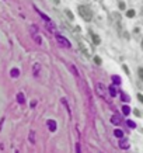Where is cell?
I'll return each instance as SVG.
<instances>
[{"mask_svg":"<svg viewBox=\"0 0 143 153\" xmlns=\"http://www.w3.org/2000/svg\"><path fill=\"white\" fill-rule=\"evenodd\" d=\"M112 82H114V84H121V79L118 76H112Z\"/></svg>","mask_w":143,"mask_h":153,"instance_id":"2e32d148","label":"cell"},{"mask_svg":"<svg viewBox=\"0 0 143 153\" xmlns=\"http://www.w3.org/2000/svg\"><path fill=\"white\" fill-rule=\"evenodd\" d=\"M76 153H81V150H80V143H76Z\"/></svg>","mask_w":143,"mask_h":153,"instance_id":"484cf974","label":"cell"},{"mask_svg":"<svg viewBox=\"0 0 143 153\" xmlns=\"http://www.w3.org/2000/svg\"><path fill=\"white\" fill-rule=\"evenodd\" d=\"M138 100H139L140 103H143V96L142 94H138Z\"/></svg>","mask_w":143,"mask_h":153,"instance_id":"83f0119b","label":"cell"},{"mask_svg":"<svg viewBox=\"0 0 143 153\" xmlns=\"http://www.w3.org/2000/svg\"><path fill=\"white\" fill-rule=\"evenodd\" d=\"M30 142L35 143V132H34V131L30 132Z\"/></svg>","mask_w":143,"mask_h":153,"instance_id":"5bb4252c","label":"cell"},{"mask_svg":"<svg viewBox=\"0 0 143 153\" xmlns=\"http://www.w3.org/2000/svg\"><path fill=\"white\" fill-rule=\"evenodd\" d=\"M48 126H49V131H52V132H55L56 131V122L54 120H48Z\"/></svg>","mask_w":143,"mask_h":153,"instance_id":"52a82bcc","label":"cell"},{"mask_svg":"<svg viewBox=\"0 0 143 153\" xmlns=\"http://www.w3.org/2000/svg\"><path fill=\"white\" fill-rule=\"evenodd\" d=\"M66 16H67V18H69V20H73V18H75V16L72 14V11H70V10H66Z\"/></svg>","mask_w":143,"mask_h":153,"instance_id":"ac0fdd59","label":"cell"},{"mask_svg":"<svg viewBox=\"0 0 143 153\" xmlns=\"http://www.w3.org/2000/svg\"><path fill=\"white\" fill-rule=\"evenodd\" d=\"M114 135H115L117 138H119V139L123 138V132H122L121 129H115V131H114Z\"/></svg>","mask_w":143,"mask_h":153,"instance_id":"7c38bea8","label":"cell"},{"mask_svg":"<svg viewBox=\"0 0 143 153\" xmlns=\"http://www.w3.org/2000/svg\"><path fill=\"white\" fill-rule=\"evenodd\" d=\"M34 39H35V41L38 42V44H41V38H39L38 35H34Z\"/></svg>","mask_w":143,"mask_h":153,"instance_id":"d4e9b609","label":"cell"},{"mask_svg":"<svg viewBox=\"0 0 143 153\" xmlns=\"http://www.w3.org/2000/svg\"><path fill=\"white\" fill-rule=\"evenodd\" d=\"M126 16H128L129 18H132V17H135V11H133V10H128V11H126Z\"/></svg>","mask_w":143,"mask_h":153,"instance_id":"d6986e66","label":"cell"},{"mask_svg":"<svg viewBox=\"0 0 143 153\" xmlns=\"http://www.w3.org/2000/svg\"><path fill=\"white\" fill-rule=\"evenodd\" d=\"M56 39H58V42H59V44L63 45V46H66V48H70V46H72V45H70V42L67 41L65 37H62L60 34H56Z\"/></svg>","mask_w":143,"mask_h":153,"instance_id":"3957f363","label":"cell"},{"mask_svg":"<svg viewBox=\"0 0 143 153\" xmlns=\"http://www.w3.org/2000/svg\"><path fill=\"white\" fill-rule=\"evenodd\" d=\"M111 21L114 22V24H119V22H121L119 14H118V13H111Z\"/></svg>","mask_w":143,"mask_h":153,"instance_id":"5b68a950","label":"cell"},{"mask_svg":"<svg viewBox=\"0 0 143 153\" xmlns=\"http://www.w3.org/2000/svg\"><path fill=\"white\" fill-rule=\"evenodd\" d=\"M108 93L111 94V97H115V96H117V90H115L114 86H110V87H108Z\"/></svg>","mask_w":143,"mask_h":153,"instance_id":"8fae6325","label":"cell"},{"mask_svg":"<svg viewBox=\"0 0 143 153\" xmlns=\"http://www.w3.org/2000/svg\"><path fill=\"white\" fill-rule=\"evenodd\" d=\"M123 70L126 72V75H129V70H128V67H126V66H123Z\"/></svg>","mask_w":143,"mask_h":153,"instance_id":"f1b7e54d","label":"cell"},{"mask_svg":"<svg viewBox=\"0 0 143 153\" xmlns=\"http://www.w3.org/2000/svg\"><path fill=\"white\" fill-rule=\"evenodd\" d=\"M122 112H123V115H128V114L131 112V108H129L128 105H123V107H122Z\"/></svg>","mask_w":143,"mask_h":153,"instance_id":"4fadbf2b","label":"cell"},{"mask_svg":"<svg viewBox=\"0 0 143 153\" xmlns=\"http://www.w3.org/2000/svg\"><path fill=\"white\" fill-rule=\"evenodd\" d=\"M79 14L81 16V18L84 21H90L93 18V13L88 9L87 6H79Z\"/></svg>","mask_w":143,"mask_h":153,"instance_id":"6da1fadb","label":"cell"},{"mask_svg":"<svg viewBox=\"0 0 143 153\" xmlns=\"http://www.w3.org/2000/svg\"><path fill=\"white\" fill-rule=\"evenodd\" d=\"M119 148L121 149H129V141L126 138H121L119 139Z\"/></svg>","mask_w":143,"mask_h":153,"instance_id":"277c9868","label":"cell"},{"mask_svg":"<svg viewBox=\"0 0 143 153\" xmlns=\"http://www.w3.org/2000/svg\"><path fill=\"white\" fill-rule=\"evenodd\" d=\"M38 13H39V16H41V17H42V18H44L45 21H49V18H48V17H46V16H45L44 13H42V11H38Z\"/></svg>","mask_w":143,"mask_h":153,"instance_id":"44dd1931","label":"cell"},{"mask_svg":"<svg viewBox=\"0 0 143 153\" xmlns=\"http://www.w3.org/2000/svg\"><path fill=\"white\" fill-rule=\"evenodd\" d=\"M94 62H96L97 65H101V59H100L98 56H96V58H94Z\"/></svg>","mask_w":143,"mask_h":153,"instance_id":"cb8c5ba5","label":"cell"},{"mask_svg":"<svg viewBox=\"0 0 143 153\" xmlns=\"http://www.w3.org/2000/svg\"><path fill=\"white\" fill-rule=\"evenodd\" d=\"M126 124L129 125V128H135V126H136V124H135V122H132V121H128Z\"/></svg>","mask_w":143,"mask_h":153,"instance_id":"603a6c76","label":"cell"},{"mask_svg":"<svg viewBox=\"0 0 143 153\" xmlns=\"http://www.w3.org/2000/svg\"><path fill=\"white\" fill-rule=\"evenodd\" d=\"M121 99L123 100V101H128V100H129V97H128L125 93H121Z\"/></svg>","mask_w":143,"mask_h":153,"instance_id":"7402d4cb","label":"cell"},{"mask_svg":"<svg viewBox=\"0 0 143 153\" xmlns=\"http://www.w3.org/2000/svg\"><path fill=\"white\" fill-rule=\"evenodd\" d=\"M17 101H18V104H24V103H25V97H24L22 93H18V94H17Z\"/></svg>","mask_w":143,"mask_h":153,"instance_id":"9c48e42d","label":"cell"},{"mask_svg":"<svg viewBox=\"0 0 143 153\" xmlns=\"http://www.w3.org/2000/svg\"><path fill=\"white\" fill-rule=\"evenodd\" d=\"M119 9H121V10H125V3H123V1L119 3Z\"/></svg>","mask_w":143,"mask_h":153,"instance_id":"4316f807","label":"cell"},{"mask_svg":"<svg viewBox=\"0 0 143 153\" xmlns=\"http://www.w3.org/2000/svg\"><path fill=\"white\" fill-rule=\"evenodd\" d=\"M142 49H143V41H142Z\"/></svg>","mask_w":143,"mask_h":153,"instance_id":"f546056e","label":"cell"},{"mask_svg":"<svg viewBox=\"0 0 143 153\" xmlns=\"http://www.w3.org/2000/svg\"><path fill=\"white\" fill-rule=\"evenodd\" d=\"M18 75H20L18 69H13V70H11V76H13V77H17Z\"/></svg>","mask_w":143,"mask_h":153,"instance_id":"e0dca14e","label":"cell"},{"mask_svg":"<svg viewBox=\"0 0 143 153\" xmlns=\"http://www.w3.org/2000/svg\"><path fill=\"white\" fill-rule=\"evenodd\" d=\"M39 67H41V66L38 65V63H35V65H34V75H35V76H38V72H39Z\"/></svg>","mask_w":143,"mask_h":153,"instance_id":"9a60e30c","label":"cell"},{"mask_svg":"<svg viewBox=\"0 0 143 153\" xmlns=\"http://www.w3.org/2000/svg\"><path fill=\"white\" fill-rule=\"evenodd\" d=\"M96 91H97V94H98L100 97H102V99H107V88L105 86L102 84V83H97L96 84Z\"/></svg>","mask_w":143,"mask_h":153,"instance_id":"7a4b0ae2","label":"cell"},{"mask_svg":"<svg viewBox=\"0 0 143 153\" xmlns=\"http://www.w3.org/2000/svg\"><path fill=\"white\" fill-rule=\"evenodd\" d=\"M111 122H112L114 125H119V124H121V117H119V115H112Z\"/></svg>","mask_w":143,"mask_h":153,"instance_id":"ba28073f","label":"cell"},{"mask_svg":"<svg viewBox=\"0 0 143 153\" xmlns=\"http://www.w3.org/2000/svg\"><path fill=\"white\" fill-rule=\"evenodd\" d=\"M91 38H93V42H94L96 45H98L100 42H101L100 37H98V35H96V34H91Z\"/></svg>","mask_w":143,"mask_h":153,"instance_id":"30bf717a","label":"cell"},{"mask_svg":"<svg viewBox=\"0 0 143 153\" xmlns=\"http://www.w3.org/2000/svg\"><path fill=\"white\" fill-rule=\"evenodd\" d=\"M142 14H143V10H142Z\"/></svg>","mask_w":143,"mask_h":153,"instance_id":"4dcf8cb0","label":"cell"},{"mask_svg":"<svg viewBox=\"0 0 143 153\" xmlns=\"http://www.w3.org/2000/svg\"><path fill=\"white\" fill-rule=\"evenodd\" d=\"M80 49H81V52L86 55V56H90V49H88V46L86 44L80 42Z\"/></svg>","mask_w":143,"mask_h":153,"instance_id":"8992f818","label":"cell"},{"mask_svg":"<svg viewBox=\"0 0 143 153\" xmlns=\"http://www.w3.org/2000/svg\"><path fill=\"white\" fill-rule=\"evenodd\" d=\"M138 73H139V77H140V80H143V69H142V67H139V69H138Z\"/></svg>","mask_w":143,"mask_h":153,"instance_id":"ffe728a7","label":"cell"}]
</instances>
